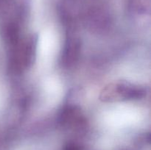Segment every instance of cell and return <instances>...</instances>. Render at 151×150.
<instances>
[{
	"label": "cell",
	"mask_w": 151,
	"mask_h": 150,
	"mask_svg": "<svg viewBox=\"0 0 151 150\" xmlns=\"http://www.w3.org/2000/svg\"><path fill=\"white\" fill-rule=\"evenodd\" d=\"M145 94V90L138 85L127 82H120L111 85L102 93V98L105 101L115 99L132 100L142 98Z\"/></svg>",
	"instance_id": "cell-1"
},
{
	"label": "cell",
	"mask_w": 151,
	"mask_h": 150,
	"mask_svg": "<svg viewBox=\"0 0 151 150\" xmlns=\"http://www.w3.org/2000/svg\"><path fill=\"white\" fill-rule=\"evenodd\" d=\"M63 150H83V148L76 143L70 142L65 146Z\"/></svg>",
	"instance_id": "cell-2"
}]
</instances>
